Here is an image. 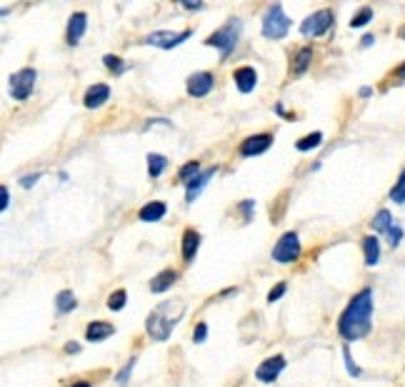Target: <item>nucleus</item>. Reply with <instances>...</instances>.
Returning <instances> with one entry per match:
<instances>
[{"instance_id": "obj_1", "label": "nucleus", "mask_w": 405, "mask_h": 387, "mask_svg": "<svg viewBox=\"0 0 405 387\" xmlns=\"http://www.w3.org/2000/svg\"><path fill=\"white\" fill-rule=\"evenodd\" d=\"M370 330H373V290L363 288L353 295V300L338 317V335L346 342H355L368 337Z\"/></svg>"}, {"instance_id": "obj_2", "label": "nucleus", "mask_w": 405, "mask_h": 387, "mask_svg": "<svg viewBox=\"0 0 405 387\" xmlns=\"http://www.w3.org/2000/svg\"><path fill=\"white\" fill-rule=\"evenodd\" d=\"M183 315H185V302L183 300H165L145 320V333L153 337L155 342H165L173 335V330L180 325Z\"/></svg>"}, {"instance_id": "obj_3", "label": "nucleus", "mask_w": 405, "mask_h": 387, "mask_svg": "<svg viewBox=\"0 0 405 387\" xmlns=\"http://www.w3.org/2000/svg\"><path fill=\"white\" fill-rule=\"evenodd\" d=\"M241 30H243V20L241 18H230L225 25H220L218 30H213L211 36L206 38V45L215 48L220 53V60H228V55L235 50L238 45V38H241Z\"/></svg>"}, {"instance_id": "obj_4", "label": "nucleus", "mask_w": 405, "mask_h": 387, "mask_svg": "<svg viewBox=\"0 0 405 387\" xmlns=\"http://www.w3.org/2000/svg\"><path fill=\"white\" fill-rule=\"evenodd\" d=\"M288 30H290V18L285 15L280 3L268 6V10H265L263 15V23H260L263 38H268V41H283V38L288 36Z\"/></svg>"}, {"instance_id": "obj_5", "label": "nucleus", "mask_w": 405, "mask_h": 387, "mask_svg": "<svg viewBox=\"0 0 405 387\" xmlns=\"http://www.w3.org/2000/svg\"><path fill=\"white\" fill-rule=\"evenodd\" d=\"M193 36V30L185 28V30H153L150 36L143 38V45H155L160 50H173V48L183 45V43L188 41Z\"/></svg>"}, {"instance_id": "obj_6", "label": "nucleus", "mask_w": 405, "mask_h": 387, "mask_svg": "<svg viewBox=\"0 0 405 387\" xmlns=\"http://www.w3.org/2000/svg\"><path fill=\"white\" fill-rule=\"evenodd\" d=\"M370 225H373V230H376L378 235H385L388 242H390V247H398L400 240H403V228L395 223L393 215H390V210H385V207L376 212V217L370 220Z\"/></svg>"}, {"instance_id": "obj_7", "label": "nucleus", "mask_w": 405, "mask_h": 387, "mask_svg": "<svg viewBox=\"0 0 405 387\" xmlns=\"http://www.w3.org/2000/svg\"><path fill=\"white\" fill-rule=\"evenodd\" d=\"M300 252H303V247H300L298 233H285L280 235V240L273 247V260L280 265H290L300 258Z\"/></svg>"}, {"instance_id": "obj_8", "label": "nucleus", "mask_w": 405, "mask_h": 387, "mask_svg": "<svg viewBox=\"0 0 405 387\" xmlns=\"http://www.w3.org/2000/svg\"><path fill=\"white\" fill-rule=\"evenodd\" d=\"M38 73L36 68H20L10 75V95L13 100H28L30 93L36 90Z\"/></svg>"}, {"instance_id": "obj_9", "label": "nucleus", "mask_w": 405, "mask_h": 387, "mask_svg": "<svg viewBox=\"0 0 405 387\" xmlns=\"http://www.w3.org/2000/svg\"><path fill=\"white\" fill-rule=\"evenodd\" d=\"M330 25H333V10L323 8V10H315L313 15H308V18L300 23V33L306 38H320L328 33Z\"/></svg>"}, {"instance_id": "obj_10", "label": "nucleus", "mask_w": 405, "mask_h": 387, "mask_svg": "<svg viewBox=\"0 0 405 387\" xmlns=\"http://www.w3.org/2000/svg\"><path fill=\"white\" fill-rule=\"evenodd\" d=\"M285 358L283 355H273V358L263 360V363L255 367V380L263 382V385H270V382H276L280 377V372L285 370Z\"/></svg>"}, {"instance_id": "obj_11", "label": "nucleus", "mask_w": 405, "mask_h": 387, "mask_svg": "<svg viewBox=\"0 0 405 387\" xmlns=\"http://www.w3.org/2000/svg\"><path fill=\"white\" fill-rule=\"evenodd\" d=\"M270 145H273V136L270 133H258V136L246 138L238 150H241L243 158H253V155H263Z\"/></svg>"}, {"instance_id": "obj_12", "label": "nucleus", "mask_w": 405, "mask_h": 387, "mask_svg": "<svg viewBox=\"0 0 405 387\" xmlns=\"http://www.w3.org/2000/svg\"><path fill=\"white\" fill-rule=\"evenodd\" d=\"M213 85H215V78H213L211 73L200 71V73H193V75L188 78L185 90H188L190 98H206V95L213 90Z\"/></svg>"}, {"instance_id": "obj_13", "label": "nucleus", "mask_w": 405, "mask_h": 387, "mask_svg": "<svg viewBox=\"0 0 405 387\" xmlns=\"http://www.w3.org/2000/svg\"><path fill=\"white\" fill-rule=\"evenodd\" d=\"M106 100H111V85L95 82V85H90V88L85 90V95H83V105L95 110V108L106 105Z\"/></svg>"}, {"instance_id": "obj_14", "label": "nucleus", "mask_w": 405, "mask_h": 387, "mask_svg": "<svg viewBox=\"0 0 405 387\" xmlns=\"http://www.w3.org/2000/svg\"><path fill=\"white\" fill-rule=\"evenodd\" d=\"M85 28H88V15L83 10L73 13L71 20H68V30H65V38H68V45H78L80 38L85 36Z\"/></svg>"}, {"instance_id": "obj_15", "label": "nucleus", "mask_w": 405, "mask_h": 387, "mask_svg": "<svg viewBox=\"0 0 405 387\" xmlns=\"http://www.w3.org/2000/svg\"><path fill=\"white\" fill-rule=\"evenodd\" d=\"M233 80H235V88L241 90L243 95H248L258 85V73H255V68H250V65H241V68L233 73Z\"/></svg>"}, {"instance_id": "obj_16", "label": "nucleus", "mask_w": 405, "mask_h": 387, "mask_svg": "<svg viewBox=\"0 0 405 387\" xmlns=\"http://www.w3.org/2000/svg\"><path fill=\"white\" fill-rule=\"evenodd\" d=\"M215 173H218V168H208V170H203L195 180H190L188 185H185V203H188V205H193L195 198H198V195L206 190L208 182L215 177Z\"/></svg>"}, {"instance_id": "obj_17", "label": "nucleus", "mask_w": 405, "mask_h": 387, "mask_svg": "<svg viewBox=\"0 0 405 387\" xmlns=\"http://www.w3.org/2000/svg\"><path fill=\"white\" fill-rule=\"evenodd\" d=\"M111 335H115V325L103 323V320H93V323L85 328V340L88 342H103L108 340Z\"/></svg>"}, {"instance_id": "obj_18", "label": "nucleus", "mask_w": 405, "mask_h": 387, "mask_svg": "<svg viewBox=\"0 0 405 387\" xmlns=\"http://www.w3.org/2000/svg\"><path fill=\"white\" fill-rule=\"evenodd\" d=\"M176 282H178V270H173V268H165V270H160L158 275L150 280V293L160 295V293H165V290H171Z\"/></svg>"}, {"instance_id": "obj_19", "label": "nucleus", "mask_w": 405, "mask_h": 387, "mask_svg": "<svg viewBox=\"0 0 405 387\" xmlns=\"http://www.w3.org/2000/svg\"><path fill=\"white\" fill-rule=\"evenodd\" d=\"M165 212H168V205L160 203V200H153V203H148V205H143L138 210V220H143V223H158V220L165 217Z\"/></svg>"}, {"instance_id": "obj_20", "label": "nucleus", "mask_w": 405, "mask_h": 387, "mask_svg": "<svg viewBox=\"0 0 405 387\" xmlns=\"http://www.w3.org/2000/svg\"><path fill=\"white\" fill-rule=\"evenodd\" d=\"M198 247H200V233L188 228L183 233V260H185V263H193L195 255H198Z\"/></svg>"}, {"instance_id": "obj_21", "label": "nucleus", "mask_w": 405, "mask_h": 387, "mask_svg": "<svg viewBox=\"0 0 405 387\" xmlns=\"http://www.w3.org/2000/svg\"><path fill=\"white\" fill-rule=\"evenodd\" d=\"M363 252H365V265L368 268H376L381 263V240L376 235H365L363 238Z\"/></svg>"}, {"instance_id": "obj_22", "label": "nucleus", "mask_w": 405, "mask_h": 387, "mask_svg": "<svg viewBox=\"0 0 405 387\" xmlns=\"http://www.w3.org/2000/svg\"><path fill=\"white\" fill-rule=\"evenodd\" d=\"M78 307V300L76 295H73V290H60L58 295H55V310L60 312V315H68V312H73Z\"/></svg>"}, {"instance_id": "obj_23", "label": "nucleus", "mask_w": 405, "mask_h": 387, "mask_svg": "<svg viewBox=\"0 0 405 387\" xmlns=\"http://www.w3.org/2000/svg\"><path fill=\"white\" fill-rule=\"evenodd\" d=\"M311 60H313V48H300L298 53H295V58H293V65H290L293 75H303V73L308 71Z\"/></svg>"}, {"instance_id": "obj_24", "label": "nucleus", "mask_w": 405, "mask_h": 387, "mask_svg": "<svg viewBox=\"0 0 405 387\" xmlns=\"http://www.w3.org/2000/svg\"><path fill=\"white\" fill-rule=\"evenodd\" d=\"M168 168V158L160 153H150L148 155V175L150 177H160Z\"/></svg>"}, {"instance_id": "obj_25", "label": "nucleus", "mask_w": 405, "mask_h": 387, "mask_svg": "<svg viewBox=\"0 0 405 387\" xmlns=\"http://www.w3.org/2000/svg\"><path fill=\"white\" fill-rule=\"evenodd\" d=\"M200 173H203V170H200V163H198V160H190V163H185V165L180 168V170H178V180H180L183 185H188L190 180H195V177L200 175Z\"/></svg>"}, {"instance_id": "obj_26", "label": "nucleus", "mask_w": 405, "mask_h": 387, "mask_svg": "<svg viewBox=\"0 0 405 387\" xmlns=\"http://www.w3.org/2000/svg\"><path fill=\"white\" fill-rule=\"evenodd\" d=\"M320 143H323V133H320V130H315V133H308L306 138H300V140L295 143V147H298V153H308V150L318 147Z\"/></svg>"}, {"instance_id": "obj_27", "label": "nucleus", "mask_w": 405, "mask_h": 387, "mask_svg": "<svg viewBox=\"0 0 405 387\" xmlns=\"http://www.w3.org/2000/svg\"><path fill=\"white\" fill-rule=\"evenodd\" d=\"M103 65H106V68L113 73V75H123V73L130 68V65L125 63L123 58H118V55H111V53H108V55H103Z\"/></svg>"}, {"instance_id": "obj_28", "label": "nucleus", "mask_w": 405, "mask_h": 387, "mask_svg": "<svg viewBox=\"0 0 405 387\" xmlns=\"http://www.w3.org/2000/svg\"><path fill=\"white\" fill-rule=\"evenodd\" d=\"M125 302H128V293H125L123 288L108 295V307H111L113 312H120V310H123V307H125Z\"/></svg>"}, {"instance_id": "obj_29", "label": "nucleus", "mask_w": 405, "mask_h": 387, "mask_svg": "<svg viewBox=\"0 0 405 387\" xmlns=\"http://www.w3.org/2000/svg\"><path fill=\"white\" fill-rule=\"evenodd\" d=\"M370 20H373V8L370 6H363L355 15H353L350 20V28H363V25H368Z\"/></svg>"}, {"instance_id": "obj_30", "label": "nucleus", "mask_w": 405, "mask_h": 387, "mask_svg": "<svg viewBox=\"0 0 405 387\" xmlns=\"http://www.w3.org/2000/svg\"><path fill=\"white\" fill-rule=\"evenodd\" d=\"M343 360H346V370H348V375L350 377H355V380H358V377H363V370L358 367V363H355V360H353V355H350V347H343Z\"/></svg>"}, {"instance_id": "obj_31", "label": "nucleus", "mask_w": 405, "mask_h": 387, "mask_svg": "<svg viewBox=\"0 0 405 387\" xmlns=\"http://www.w3.org/2000/svg\"><path fill=\"white\" fill-rule=\"evenodd\" d=\"M390 200H393V203H398V205H405V170L400 173L398 182H395L393 190H390Z\"/></svg>"}, {"instance_id": "obj_32", "label": "nucleus", "mask_w": 405, "mask_h": 387, "mask_svg": "<svg viewBox=\"0 0 405 387\" xmlns=\"http://www.w3.org/2000/svg\"><path fill=\"white\" fill-rule=\"evenodd\" d=\"M135 365H138V358H130L128 363L123 365V370H120V372H118V375H115V382H118V385H120V387L128 385V380H130V375H133Z\"/></svg>"}, {"instance_id": "obj_33", "label": "nucleus", "mask_w": 405, "mask_h": 387, "mask_svg": "<svg viewBox=\"0 0 405 387\" xmlns=\"http://www.w3.org/2000/svg\"><path fill=\"white\" fill-rule=\"evenodd\" d=\"M238 210L243 212V220H246V223H250L253 212H255V200H243L241 205H238Z\"/></svg>"}, {"instance_id": "obj_34", "label": "nucleus", "mask_w": 405, "mask_h": 387, "mask_svg": "<svg viewBox=\"0 0 405 387\" xmlns=\"http://www.w3.org/2000/svg\"><path fill=\"white\" fill-rule=\"evenodd\" d=\"M285 290H288V285H285V282H278L276 288H273V290L268 293V302H270V305H273V302H278V300H280L283 295H285Z\"/></svg>"}, {"instance_id": "obj_35", "label": "nucleus", "mask_w": 405, "mask_h": 387, "mask_svg": "<svg viewBox=\"0 0 405 387\" xmlns=\"http://www.w3.org/2000/svg\"><path fill=\"white\" fill-rule=\"evenodd\" d=\"M206 337H208V325L206 323H198L195 325V330H193V342H206Z\"/></svg>"}, {"instance_id": "obj_36", "label": "nucleus", "mask_w": 405, "mask_h": 387, "mask_svg": "<svg viewBox=\"0 0 405 387\" xmlns=\"http://www.w3.org/2000/svg\"><path fill=\"white\" fill-rule=\"evenodd\" d=\"M43 177V173H33V175H23L20 177V188H33L38 180Z\"/></svg>"}, {"instance_id": "obj_37", "label": "nucleus", "mask_w": 405, "mask_h": 387, "mask_svg": "<svg viewBox=\"0 0 405 387\" xmlns=\"http://www.w3.org/2000/svg\"><path fill=\"white\" fill-rule=\"evenodd\" d=\"M8 205H10V190L0 185V210H8Z\"/></svg>"}, {"instance_id": "obj_38", "label": "nucleus", "mask_w": 405, "mask_h": 387, "mask_svg": "<svg viewBox=\"0 0 405 387\" xmlns=\"http://www.w3.org/2000/svg\"><path fill=\"white\" fill-rule=\"evenodd\" d=\"M393 78H395V80H398V82H405V63L400 65V68H395Z\"/></svg>"}, {"instance_id": "obj_39", "label": "nucleus", "mask_w": 405, "mask_h": 387, "mask_svg": "<svg viewBox=\"0 0 405 387\" xmlns=\"http://www.w3.org/2000/svg\"><path fill=\"white\" fill-rule=\"evenodd\" d=\"M65 352H68V355H76V352H80V345H78V342H68Z\"/></svg>"}, {"instance_id": "obj_40", "label": "nucleus", "mask_w": 405, "mask_h": 387, "mask_svg": "<svg viewBox=\"0 0 405 387\" xmlns=\"http://www.w3.org/2000/svg\"><path fill=\"white\" fill-rule=\"evenodd\" d=\"M183 8H188V10H200L203 3H190V0H183Z\"/></svg>"}, {"instance_id": "obj_41", "label": "nucleus", "mask_w": 405, "mask_h": 387, "mask_svg": "<svg viewBox=\"0 0 405 387\" xmlns=\"http://www.w3.org/2000/svg\"><path fill=\"white\" fill-rule=\"evenodd\" d=\"M373 43H376V38H373V36H363L360 45H363V48H370V45H373Z\"/></svg>"}, {"instance_id": "obj_42", "label": "nucleus", "mask_w": 405, "mask_h": 387, "mask_svg": "<svg viewBox=\"0 0 405 387\" xmlns=\"http://www.w3.org/2000/svg\"><path fill=\"white\" fill-rule=\"evenodd\" d=\"M358 93H360V98H370V95H373V88H368V85H365V88H360Z\"/></svg>"}, {"instance_id": "obj_43", "label": "nucleus", "mask_w": 405, "mask_h": 387, "mask_svg": "<svg viewBox=\"0 0 405 387\" xmlns=\"http://www.w3.org/2000/svg\"><path fill=\"white\" fill-rule=\"evenodd\" d=\"M73 387H93V385H90V382H85V380H80V382H76Z\"/></svg>"}, {"instance_id": "obj_44", "label": "nucleus", "mask_w": 405, "mask_h": 387, "mask_svg": "<svg viewBox=\"0 0 405 387\" xmlns=\"http://www.w3.org/2000/svg\"><path fill=\"white\" fill-rule=\"evenodd\" d=\"M400 36H403V41H405V28H403V30H400Z\"/></svg>"}]
</instances>
